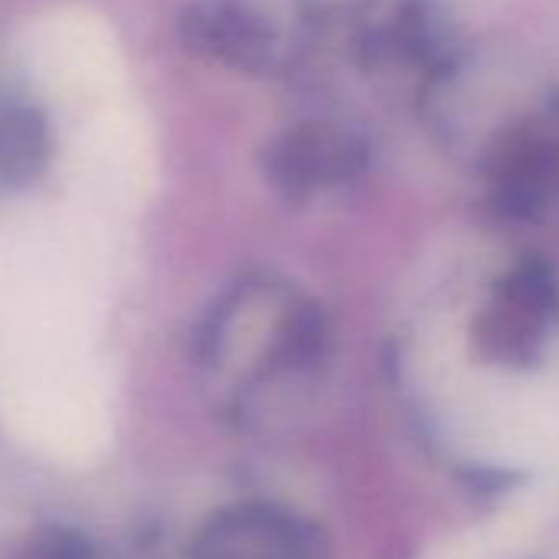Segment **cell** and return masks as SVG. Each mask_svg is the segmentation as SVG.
Wrapping results in <instances>:
<instances>
[{"label":"cell","instance_id":"cell-1","mask_svg":"<svg viewBox=\"0 0 559 559\" xmlns=\"http://www.w3.org/2000/svg\"><path fill=\"white\" fill-rule=\"evenodd\" d=\"M477 405V441L507 461L536 464L559 454V385H510Z\"/></svg>","mask_w":559,"mask_h":559}]
</instances>
